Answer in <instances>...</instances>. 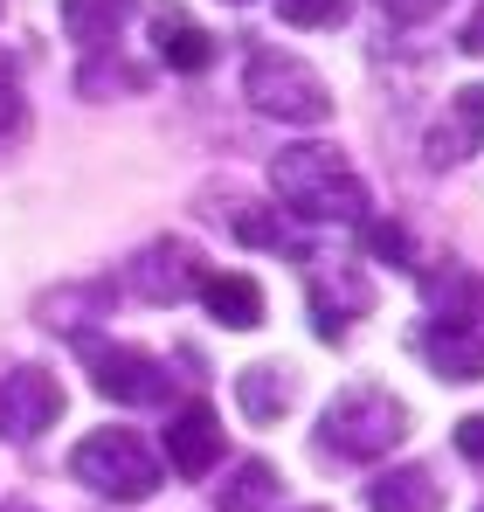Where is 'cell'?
Wrapping results in <instances>:
<instances>
[{
  "label": "cell",
  "instance_id": "6da1fadb",
  "mask_svg": "<svg viewBox=\"0 0 484 512\" xmlns=\"http://www.w3.org/2000/svg\"><path fill=\"white\" fill-rule=\"evenodd\" d=\"M270 180L284 194L277 208H291L305 222H367V187L332 146H284L270 160Z\"/></svg>",
  "mask_w": 484,
  "mask_h": 512
},
{
  "label": "cell",
  "instance_id": "7a4b0ae2",
  "mask_svg": "<svg viewBox=\"0 0 484 512\" xmlns=\"http://www.w3.org/2000/svg\"><path fill=\"white\" fill-rule=\"evenodd\" d=\"M402 436H408V409L388 395V388H346V395L325 402L319 450H332V457L374 464V457H388Z\"/></svg>",
  "mask_w": 484,
  "mask_h": 512
},
{
  "label": "cell",
  "instance_id": "3957f363",
  "mask_svg": "<svg viewBox=\"0 0 484 512\" xmlns=\"http://www.w3.org/2000/svg\"><path fill=\"white\" fill-rule=\"evenodd\" d=\"M242 90H249V104H256L263 118H277V125H325V118H332L325 77L312 63L284 56V49H256L249 70H242Z\"/></svg>",
  "mask_w": 484,
  "mask_h": 512
},
{
  "label": "cell",
  "instance_id": "277c9868",
  "mask_svg": "<svg viewBox=\"0 0 484 512\" xmlns=\"http://www.w3.org/2000/svg\"><path fill=\"white\" fill-rule=\"evenodd\" d=\"M70 478H83V485L104 492V499L139 506V499L160 492V457H153L132 429H97V436H83L77 450H70Z\"/></svg>",
  "mask_w": 484,
  "mask_h": 512
},
{
  "label": "cell",
  "instance_id": "5b68a950",
  "mask_svg": "<svg viewBox=\"0 0 484 512\" xmlns=\"http://www.w3.org/2000/svg\"><path fill=\"white\" fill-rule=\"evenodd\" d=\"M77 360L90 367L97 395H111L125 409H153V402H166V388H173V374H166L153 353H139V346H125V340H104V333H77Z\"/></svg>",
  "mask_w": 484,
  "mask_h": 512
},
{
  "label": "cell",
  "instance_id": "8992f818",
  "mask_svg": "<svg viewBox=\"0 0 484 512\" xmlns=\"http://www.w3.org/2000/svg\"><path fill=\"white\" fill-rule=\"evenodd\" d=\"M49 423H63V381L49 367H7V381H0V436L35 443Z\"/></svg>",
  "mask_w": 484,
  "mask_h": 512
},
{
  "label": "cell",
  "instance_id": "52a82bcc",
  "mask_svg": "<svg viewBox=\"0 0 484 512\" xmlns=\"http://www.w3.org/2000/svg\"><path fill=\"white\" fill-rule=\"evenodd\" d=\"M201 256L187 250V243H146V250L125 263V284L139 291V298H153V305H180L187 291H201Z\"/></svg>",
  "mask_w": 484,
  "mask_h": 512
},
{
  "label": "cell",
  "instance_id": "ba28073f",
  "mask_svg": "<svg viewBox=\"0 0 484 512\" xmlns=\"http://www.w3.org/2000/svg\"><path fill=\"white\" fill-rule=\"evenodd\" d=\"M415 353L443 381H484V319H429L415 333Z\"/></svg>",
  "mask_w": 484,
  "mask_h": 512
},
{
  "label": "cell",
  "instance_id": "9c48e42d",
  "mask_svg": "<svg viewBox=\"0 0 484 512\" xmlns=\"http://www.w3.org/2000/svg\"><path fill=\"white\" fill-rule=\"evenodd\" d=\"M166 457L180 478H208L222 464V416L208 402H187L173 423H166Z\"/></svg>",
  "mask_w": 484,
  "mask_h": 512
},
{
  "label": "cell",
  "instance_id": "30bf717a",
  "mask_svg": "<svg viewBox=\"0 0 484 512\" xmlns=\"http://www.w3.org/2000/svg\"><path fill=\"white\" fill-rule=\"evenodd\" d=\"M367 305H374V291L353 270H312V326H319V340H339Z\"/></svg>",
  "mask_w": 484,
  "mask_h": 512
},
{
  "label": "cell",
  "instance_id": "8fae6325",
  "mask_svg": "<svg viewBox=\"0 0 484 512\" xmlns=\"http://www.w3.org/2000/svg\"><path fill=\"white\" fill-rule=\"evenodd\" d=\"M478 146H484V84H464L450 97V118L429 132V167H450V160H464Z\"/></svg>",
  "mask_w": 484,
  "mask_h": 512
},
{
  "label": "cell",
  "instance_id": "7c38bea8",
  "mask_svg": "<svg viewBox=\"0 0 484 512\" xmlns=\"http://www.w3.org/2000/svg\"><path fill=\"white\" fill-rule=\"evenodd\" d=\"M201 305H208L215 326H229V333H256V326H263V284L242 277V270H215V277H201Z\"/></svg>",
  "mask_w": 484,
  "mask_h": 512
},
{
  "label": "cell",
  "instance_id": "4fadbf2b",
  "mask_svg": "<svg viewBox=\"0 0 484 512\" xmlns=\"http://www.w3.org/2000/svg\"><path fill=\"white\" fill-rule=\"evenodd\" d=\"M153 49H160L173 70H208L215 63V42H208V28L194 21V14H180V7H153Z\"/></svg>",
  "mask_w": 484,
  "mask_h": 512
},
{
  "label": "cell",
  "instance_id": "5bb4252c",
  "mask_svg": "<svg viewBox=\"0 0 484 512\" xmlns=\"http://www.w3.org/2000/svg\"><path fill=\"white\" fill-rule=\"evenodd\" d=\"M236 402L249 423H284V409H291V374L277 367V360H256V367H242L236 374Z\"/></svg>",
  "mask_w": 484,
  "mask_h": 512
},
{
  "label": "cell",
  "instance_id": "9a60e30c",
  "mask_svg": "<svg viewBox=\"0 0 484 512\" xmlns=\"http://www.w3.org/2000/svg\"><path fill=\"white\" fill-rule=\"evenodd\" d=\"M367 506L374 512H436L443 506V485H436V471L402 464V471H388V478L367 485Z\"/></svg>",
  "mask_w": 484,
  "mask_h": 512
},
{
  "label": "cell",
  "instance_id": "2e32d148",
  "mask_svg": "<svg viewBox=\"0 0 484 512\" xmlns=\"http://www.w3.org/2000/svg\"><path fill=\"white\" fill-rule=\"evenodd\" d=\"M132 7H139V0H63V28H70L77 49H104V42L125 28Z\"/></svg>",
  "mask_w": 484,
  "mask_h": 512
},
{
  "label": "cell",
  "instance_id": "e0dca14e",
  "mask_svg": "<svg viewBox=\"0 0 484 512\" xmlns=\"http://www.w3.org/2000/svg\"><path fill=\"white\" fill-rule=\"evenodd\" d=\"M277 499H284V478L263 457H249L236 478L222 485V512H277Z\"/></svg>",
  "mask_w": 484,
  "mask_h": 512
},
{
  "label": "cell",
  "instance_id": "ac0fdd59",
  "mask_svg": "<svg viewBox=\"0 0 484 512\" xmlns=\"http://www.w3.org/2000/svg\"><path fill=\"white\" fill-rule=\"evenodd\" d=\"M236 236L249 243V250H291V256H312L291 229H284V215H270V208H242L236 215Z\"/></svg>",
  "mask_w": 484,
  "mask_h": 512
},
{
  "label": "cell",
  "instance_id": "d6986e66",
  "mask_svg": "<svg viewBox=\"0 0 484 512\" xmlns=\"http://www.w3.org/2000/svg\"><path fill=\"white\" fill-rule=\"evenodd\" d=\"M360 236H367V250L381 256V263H415V236H408L402 222H381V215H367V222H360Z\"/></svg>",
  "mask_w": 484,
  "mask_h": 512
},
{
  "label": "cell",
  "instance_id": "ffe728a7",
  "mask_svg": "<svg viewBox=\"0 0 484 512\" xmlns=\"http://www.w3.org/2000/svg\"><path fill=\"white\" fill-rule=\"evenodd\" d=\"M146 77L132 70V63H83V90L90 97H111V90H139Z\"/></svg>",
  "mask_w": 484,
  "mask_h": 512
},
{
  "label": "cell",
  "instance_id": "44dd1931",
  "mask_svg": "<svg viewBox=\"0 0 484 512\" xmlns=\"http://www.w3.org/2000/svg\"><path fill=\"white\" fill-rule=\"evenodd\" d=\"M291 28H325V21H346V0H277Z\"/></svg>",
  "mask_w": 484,
  "mask_h": 512
},
{
  "label": "cell",
  "instance_id": "7402d4cb",
  "mask_svg": "<svg viewBox=\"0 0 484 512\" xmlns=\"http://www.w3.org/2000/svg\"><path fill=\"white\" fill-rule=\"evenodd\" d=\"M21 125H28V104H21V90L0 84V146H7V139H14Z\"/></svg>",
  "mask_w": 484,
  "mask_h": 512
},
{
  "label": "cell",
  "instance_id": "603a6c76",
  "mask_svg": "<svg viewBox=\"0 0 484 512\" xmlns=\"http://www.w3.org/2000/svg\"><path fill=\"white\" fill-rule=\"evenodd\" d=\"M436 7H443V0H381V14H388V21H429V14H436Z\"/></svg>",
  "mask_w": 484,
  "mask_h": 512
},
{
  "label": "cell",
  "instance_id": "cb8c5ba5",
  "mask_svg": "<svg viewBox=\"0 0 484 512\" xmlns=\"http://www.w3.org/2000/svg\"><path fill=\"white\" fill-rule=\"evenodd\" d=\"M457 450H464L471 464H484V416H464V423H457Z\"/></svg>",
  "mask_w": 484,
  "mask_h": 512
},
{
  "label": "cell",
  "instance_id": "d4e9b609",
  "mask_svg": "<svg viewBox=\"0 0 484 512\" xmlns=\"http://www.w3.org/2000/svg\"><path fill=\"white\" fill-rule=\"evenodd\" d=\"M457 42H464V56H484V7L464 21V35H457Z\"/></svg>",
  "mask_w": 484,
  "mask_h": 512
},
{
  "label": "cell",
  "instance_id": "484cf974",
  "mask_svg": "<svg viewBox=\"0 0 484 512\" xmlns=\"http://www.w3.org/2000/svg\"><path fill=\"white\" fill-rule=\"evenodd\" d=\"M236 7H242V0H236Z\"/></svg>",
  "mask_w": 484,
  "mask_h": 512
},
{
  "label": "cell",
  "instance_id": "4316f807",
  "mask_svg": "<svg viewBox=\"0 0 484 512\" xmlns=\"http://www.w3.org/2000/svg\"><path fill=\"white\" fill-rule=\"evenodd\" d=\"M478 512H484V506H478Z\"/></svg>",
  "mask_w": 484,
  "mask_h": 512
}]
</instances>
